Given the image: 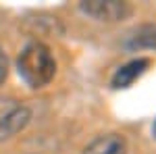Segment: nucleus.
<instances>
[{
    "label": "nucleus",
    "instance_id": "1",
    "mask_svg": "<svg viewBox=\"0 0 156 154\" xmlns=\"http://www.w3.org/2000/svg\"><path fill=\"white\" fill-rule=\"evenodd\" d=\"M19 75L31 88H44L56 73V63L50 48L42 42H31L21 50L17 60Z\"/></svg>",
    "mask_w": 156,
    "mask_h": 154
},
{
    "label": "nucleus",
    "instance_id": "2",
    "mask_svg": "<svg viewBox=\"0 0 156 154\" xmlns=\"http://www.w3.org/2000/svg\"><path fill=\"white\" fill-rule=\"evenodd\" d=\"M31 113L12 98H0V142L17 135L29 123Z\"/></svg>",
    "mask_w": 156,
    "mask_h": 154
},
{
    "label": "nucleus",
    "instance_id": "3",
    "mask_svg": "<svg viewBox=\"0 0 156 154\" xmlns=\"http://www.w3.org/2000/svg\"><path fill=\"white\" fill-rule=\"evenodd\" d=\"M81 11L98 21L115 23V21H123L125 17H129L131 6L125 2H117V0H90V2H81Z\"/></svg>",
    "mask_w": 156,
    "mask_h": 154
},
{
    "label": "nucleus",
    "instance_id": "4",
    "mask_svg": "<svg viewBox=\"0 0 156 154\" xmlns=\"http://www.w3.org/2000/svg\"><path fill=\"white\" fill-rule=\"evenodd\" d=\"M83 154H127V142L119 133L98 135L94 142L85 146Z\"/></svg>",
    "mask_w": 156,
    "mask_h": 154
},
{
    "label": "nucleus",
    "instance_id": "5",
    "mask_svg": "<svg viewBox=\"0 0 156 154\" xmlns=\"http://www.w3.org/2000/svg\"><path fill=\"white\" fill-rule=\"evenodd\" d=\"M148 67H150V59H133V60H129L127 65H123V67H119V69L115 71L112 79H110L112 88H129L140 75H144Z\"/></svg>",
    "mask_w": 156,
    "mask_h": 154
},
{
    "label": "nucleus",
    "instance_id": "6",
    "mask_svg": "<svg viewBox=\"0 0 156 154\" xmlns=\"http://www.w3.org/2000/svg\"><path fill=\"white\" fill-rule=\"evenodd\" d=\"M131 48H154L156 50V25H144L135 31L133 36Z\"/></svg>",
    "mask_w": 156,
    "mask_h": 154
},
{
    "label": "nucleus",
    "instance_id": "7",
    "mask_svg": "<svg viewBox=\"0 0 156 154\" xmlns=\"http://www.w3.org/2000/svg\"><path fill=\"white\" fill-rule=\"evenodd\" d=\"M6 73H9V59H6L4 50L0 48V83L6 79Z\"/></svg>",
    "mask_w": 156,
    "mask_h": 154
},
{
    "label": "nucleus",
    "instance_id": "8",
    "mask_svg": "<svg viewBox=\"0 0 156 154\" xmlns=\"http://www.w3.org/2000/svg\"><path fill=\"white\" fill-rule=\"evenodd\" d=\"M152 131H154V138H156V121H154V127H152Z\"/></svg>",
    "mask_w": 156,
    "mask_h": 154
}]
</instances>
